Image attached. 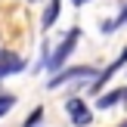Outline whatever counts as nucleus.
<instances>
[{"instance_id":"0eeeda50","label":"nucleus","mask_w":127,"mask_h":127,"mask_svg":"<svg viewBox=\"0 0 127 127\" xmlns=\"http://www.w3.org/2000/svg\"><path fill=\"white\" fill-rule=\"evenodd\" d=\"M59 12H62V0H50V6H47V12H43V28H50V25L59 19Z\"/></svg>"},{"instance_id":"9d476101","label":"nucleus","mask_w":127,"mask_h":127,"mask_svg":"<svg viewBox=\"0 0 127 127\" xmlns=\"http://www.w3.org/2000/svg\"><path fill=\"white\" fill-rule=\"evenodd\" d=\"M40 118H43V109H34V112L28 115V118H25V127H34L37 121H40Z\"/></svg>"},{"instance_id":"9b49d317","label":"nucleus","mask_w":127,"mask_h":127,"mask_svg":"<svg viewBox=\"0 0 127 127\" xmlns=\"http://www.w3.org/2000/svg\"><path fill=\"white\" fill-rule=\"evenodd\" d=\"M84 3H87V0H74V6H84Z\"/></svg>"},{"instance_id":"f8f14e48","label":"nucleus","mask_w":127,"mask_h":127,"mask_svg":"<svg viewBox=\"0 0 127 127\" xmlns=\"http://www.w3.org/2000/svg\"><path fill=\"white\" fill-rule=\"evenodd\" d=\"M121 127H127V121H124V124H121Z\"/></svg>"},{"instance_id":"20e7f679","label":"nucleus","mask_w":127,"mask_h":127,"mask_svg":"<svg viewBox=\"0 0 127 127\" xmlns=\"http://www.w3.org/2000/svg\"><path fill=\"white\" fill-rule=\"evenodd\" d=\"M25 68V59L16 53H9V50H0V78H6V74L12 71H22Z\"/></svg>"},{"instance_id":"39448f33","label":"nucleus","mask_w":127,"mask_h":127,"mask_svg":"<svg viewBox=\"0 0 127 127\" xmlns=\"http://www.w3.org/2000/svg\"><path fill=\"white\" fill-rule=\"evenodd\" d=\"M121 65H127V47H124V53H121V56H118V59H115V62H112V65H109V68H105V71H102V74H96V81H93V90H102V87H105V84H109V81H112V78H115V71H118V68H121Z\"/></svg>"},{"instance_id":"f03ea898","label":"nucleus","mask_w":127,"mask_h":127,"mask_svg":"<svg viewBox=\"0 0 127 127\" xmlns=\"http://www.w3.org/2000/svg\"><path fill=\"white\" fill-rule=\"evenodd\" d=\"M78 34H81L78 28H71V31H68V34H65V40H62L59 47H56V53H53V56H50V59H47V65H50V68H59L62 62H65L68 56H71L74 43H78Z\"/></svg>"},{"instance_id":"1a4fd4ad","label":"nucleus","mask_w":127,"mask_h":127,"mask_svg":"<svg viewBox=\"0 0 127 127\" xmlns=\"http://www.w3.org/2000/svg\"><path fill=\"white\" fill-rule=\"evenodd\" d=\"M12 105H16V96H0V118H3Z\"/></svg>"},{"instance_id":"6e6552de","label":"nucleus","mask_w":127,"mask_h":127,"mask_svg":"<svg viewBox=\"0 0 127 127\" xmlns=\"http://www.w3.org/2000/svg\"><path fill=\"white\" fill-rule=\"evenodd\" d=\"M124 22H127V6H124V9H121V16H118V19H115V22H105V25H102V31H105V34H109V31H115V28H118V25H124Z\"/></svg>"},{"instance_id":"7ed1b4c3","label":"nucleus","mask_w":127,"mask_h":127,"mask_svg":"<svg viewBox=\"0 0 127 127\" xmlns=\"http://www.w3.org/2000/svg\"><path fill=\"white\" fill-rule=\"evenodd\" d=\"M65 112L71 115V124L74 127H87V124L93 121V115H90V109H87L84 99H68V102H65Z\"/></svg>"},{"instance_id":"423d86ee","label":"nucleus","mask_w":127,"mask_h":127,"mask_svg":"<svg viewBox=\"0 0 127 127\" xmlns=\"http://www.w3.org/2000/svg\"><path fill=\"white\" fill-rule=\"evenodd\" d=\"M121 99H127V87H124V90H112V93H102L96 105H99V109H112V105H118Z\"/></svg>"},{"instance_id":"f257e3e1","label":"nucleus","mask_w":127,"mask_h":127,"mask_svg":"<svg viewBox=\"0 0 127 127\" xmlns=\"http://www.w3.org/2000/svg\"><path fill=\"white\" fill-rule=\"evenodd\" d=\"M81 78H84V81L96 78V68H90V65H78V68H68V71H59L47 87H50V90H59V87H65V84H78Z\"/></svg>"}]
</instances>
